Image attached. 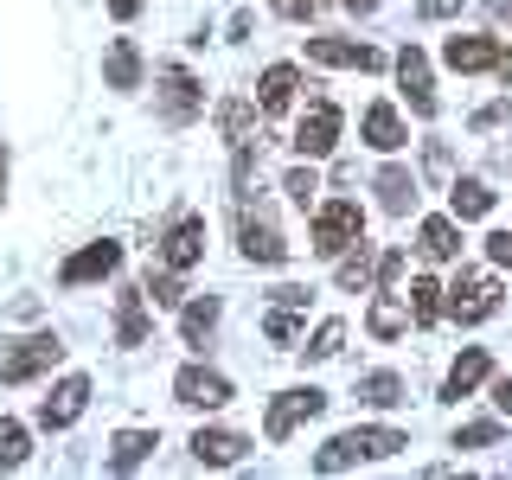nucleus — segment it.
<instances>
[{"instance_id": "nucleus-1", "label": "nucleus", "mask_w": 512, "mask_h": 480, "mask_svg": "<svg viewBox=\"0 0 512 480\" xmlns=\"http://www.w3.org/2000/svg\"><path fill=\"white\" fill-rule=\"evenodd\" d=\"M64 359V340L58 333H32V340H13V352H0V384H26L39 372H52Z\"/></svg>"}, {"instance_id": "nucleus-2", "label": "nucleus", "mask_w": 512, "mask_h": 480, "mask_svg": "<svg viewBox=\"0 0 512 480\" xmlns=\"http://www.w3.org/2000/svg\"><path fill=\"white\" fill-rule=\"evenodd\" d=\"M359 231H365L359 199H333V205H320V212H314V256H340L346 244H359Z\"/></svg>"}, {"instance_id": "nucleus-3", "label": "nucleus", "mask_w": 512, "mask_h": 480, "mask_svg": "<svg viewBox=\"0 0 512 480\" xmlns=\"http://www.w3.org/2000/svg\"><path fill=\"white\" fill-rule=\"evenodd\" d=\"M442 295H448V314H455L461 327H474V320L500 314V282H493V276H474V269H461L455 288H442Z\"/></svg>"}, {"instance_id": "nucleus-4", "label": "nucleus", "mask_w": 512, "mask_h": 480, "mask_svg": "<svg viewBox=\"0 0 512 480\" xmlns=\"http://www.w3.org/2000/svg\"><path fill=\"white\" fill-rule=\"evenodd\" d=\"M320 410H327V397H320L314 384H301V391H282L276 404H269V416H263L269 442H288V436H295V423H308V416H320Z\"/></svg>"}, {"instance_id": "nucleus-5", "label": "nucleus", "mask_w": 512, "mask_h": 480, "mask_svg": "<svg viewBox=\"0 0 512 480\" xmlns=\"http://www.w3.org/2000/svg\"><path fill=\"white\" fill-rule=\"evenodd\" d=\"M173 397H180L186 410H224L231 404V378L205 372V365H186V372L173 378Z\"/></svg>"}, {"instance_id": "nucleus-6", "label": "nucleus", "mask_w": 512, "mask_h": 480, "mask_svg": "<svg viewBox=\"0 0 512 480\" xmlns=\"http://www.w3.org/2000/svg\"><path fill=\"white\" fill-rule=\"evenodd\" d=\"M237 244H244L250 263H282L288 256V244H282L276 224H269V212H250V205L237 212Z\"/></svg>"}, {"instance_id": "nucleus-7", "label": "nucleus", "mask_w": 512, "mask_h": 480, "mask_svg": "<svg viewBox=\"0 0 512 480\" xmlns=\"http://www.w3.org/2000/svg\"><path fill=\"white\" fill-rule=\"evenodd\" d=\"M116 269H122V244H109V237H103V244H84V250H77L71 263L58 269V276H64V288H77V282H103V276H116Z\"/></svg>"}, {"instance_id": "nucleus-8", "label": "nucleus", "mask_w": 512, "mask_h": 480, "mask_svg": "<svg viewBox=\"0 0 512 480\" xmlns=\"http://www.w3.org/2000/svg\"><path fill=\"white\" fill-rule=\"evenodd\" d=\"M314 64H333V71H384V52L372 45H352V39H308Z\"/></svg>"}, {"instance_id": "nucleus-9", "label": "nucleus", "mask_w": 512, "mask_h": 480, "mask_svg": "<svg viewBox=\"0 0 512 480\" xmlns=\"http://www.w3.org/2000/svg\"><path fill=\"white\" fill-rule=\"evenodd\" d=\"M333 141H340V109L314 103L308 116H301V128H295V148L308 154V160H320V154H333Z\"/></svg>"}, {"instance_id": "nucleus-10", "label": "nucleus", "mask_w": 512, "mask_h": 480, "mask_svg": "<svg viewBox=\"0 0 512 480\" xmlns=\"http://www.w3.org/2000/svg\"><path fill=\"white\" fill-rule=\"evenodd\" d=\"M199 256H205V218H192V212H186V218L167 231V244H160V263L186 276V269L199 263Z\"/></svg>"}, {"instance_id": "nucleus-11", "label": "nucleus", "mask_w": 512, "mask_h": 480, "mask_svg": "<svg viewBox=\"0 0 512 480\" xmlns=\"http://www.w3.org/2000/svg\"><path fill=\"white\" fill-rule=\"evenodd\" d=\"M84 404H90V378H64L58 391L39 404V423L45 429H71L77 416H84Z\"/></svg>"}, {"instance_id": "nucleus-12", "label": "nucleus", "mask_w": 512, "mask_h": 480, "mask_svg": "<svg viewBox=\"0 0 512 480\" xmlns=\"http://www.w3.org/2000/svg\"><path fill=\"white\" fill-rule=\"evenodd\" d=\"M244 436H237V429H199V436H192V461H199V468H237V461H244Z\"/></svg>"}, {"instance_id": "nucleus-13", "label": "nucleus", "mask_w": 512, "mask_h": 480, "mask_svg": "<svg viewBox=\"0 0 512 480\" xmlns=\"http://www.w3.org/2000/svg\"><path fill=\"white\" fill-rule=\"evenodd\" d=\"M397 84H404V96H410V109H416V116H436L429 64H423V52H416V45H404V52H397Z\"/></svg>"}, {"instance_id": "nucleus-14", "label": "nucleus", "mask_w": 512, "mask_h": 480, "mask_svg": "<svg viewBox=\"0 0 512 480\" xmlns=\"http://www.w3.org/2000/svg\"><path fill=\"white\" fill-rule=\"evenodd\" d=\"M487 372H493L487 346H468L455 365H448V384H442V397H448V404H461L468 391H480V384H487Z\"/></svg>"}, {"instance_id": "nucleus-15", "label": "nucleus", "mask_w": 512, "mask_h": 480, "mask_svg": "<svg viewBox=\"0 0 512 480\" xmlns=\"http://www.w3.org/2000/svg\"><path fill=\"white\" fill-rule=\"evenodd\" d=\"M192 109H199V77L192 71H160V116L186 122Z\"/></svg>"}, {"instance_id": "nucleus-16", "label": "nucleus", "mask_w": 512, "mask_h": 480, "mask_svg": "<svg viewBox=\"0 0 512 480\" xmlns=\"http://www.w3.org/2000/svg\"><path fill=\"white\" fill-rule=\"evenodd\" d=\"M442 58H448V71H493V64H500V39L468 32V39H448Z\"/></svg>"}, {"instance_id": "nucleus-17", "label": "nucleus", "mask_w": 512, "mask_h": 480, "mask_svg": "<svg viewBox=\"0 0 512 480\" xmlns=\"http://www.w3.org/2000/svg\"><path fill=\"white\" fill-rule=\"evenodd\" d=\"M359 128H365V141H372L378 154H397V148H404V141H410L391 103H372V109H365V122H359Z\"/></svg>"}, {"instance_id": "nucleus-18", "label": "nucleus", "mask_w": 512, "mask_h": 480, "mask_svg": "<svg viewBox=\"0 0 512 480\" xmlns=\"http://www.w3.org/2000/svg\"><path fill=\"white\" fill-rule=\"evenodd\" d=\"M103 77H109V90H135V84H141V52H135V39H109Z\"/></svg>"}, {"instance_id": "nucleus-19", "label": "nucleus", "mask_w": 512, "mask_h": 480, "mask_svg": "<svg viewBox=\"0 0 512 480\" xmlns=\"http://www.w3.org/2000/svg\"><path fill=\"white\" fill-rule=\"evenodd\" d=\"M416 250L429 256V263H455L461 256V231L448 218H423V231H416Z\"/></svg>"}, {"instance_id": "nucleus-20", "label": "nucleus", "mask_w": 512, "mask_h": 480, "mask_svg": "<svg viewBox=\"0 0 512 480\" xmlns=\"http://www.w3.org/2000/svg\"><path fill=\"white\" fill-rule=\"evenodd\" d=\"M256 90H263V109H269V116H282V109L295 103V90H301V71H295V64H269Z\"/></svg>"}, {"instance_id": "nucleus-21", "label": "nucleus", "mask_w": 512, "mask_h": 480, "mask_svg": "<svg viewBox=\"0 0 512 480\" xmlns=\"http://www.w3.org/2000/svg\"><path fill=\"white\" fill-rule=\"evenodd\" d=\"M378 205H384L391 218H404L410 205H416V173H404V167H384V173H378Z\"/></svg>"}, {"instance_id": "nucleus-22", "label": "nucleus", "mask_w": 512, "mask_h": 480, "mask_svg": "<svg viewBox=\"0 0 512 480\" xmlns=\"http://www.w3.org/2000/svg\"><path fill=\"white\" fill-rule=\"evenodd\" d=\"M148 455H154V436H148V429H122V436H116V448H109V468H116V474H128V468H141Z\"/></svg>"}, {"instance_id": "nucleus-23", "label": "nucleus", "mask_w": 512, "mask_h": 480, "mask_svg": "<svg viewBox=\"0 0 512 480\" xmlns=\"http://www.w3.org/2000/svg\"><path fill=\"white\" fill-rule=\"evenodd\" d=\"M448 205H455V218H487L493 192H487V180H455L448 186Z\"/></svg>"}, {"instance_id": "nucleus-24", "label": "nucleus", "mask_w": 512, "mask_h": 480, "mask_svg": "<svg viewBox=\"0 0 512 480\" xmlns=\"http://www.w3.org/2000/svg\"><path fill=\"white\" fill-rule=\"evenodd\" d=\"M442 308H448V301H442V288L429 282V276H416V282H410V320H416V327H436Z\"/></svg>"}, {"instance_id": "nucleus-25", "label": "nucleus", "mask_w": 512, "mask_h": 480, "mask_svg": "<svg viewBox=\"0 0 512 480\" xmlns=\"http://www.w3.org/2000/svg\"><path fill=\"white\" fill-rule=\"evenodd\" d=\"M352 442H359L365 461H384V455H397V448H410L404 429H352Z\"/></svg>"}, {"instance_id": "nucleus-26", "label": "nucleus", "mask_w": 512, "mask_h": 480, "mask_svg": "<svg viewBox=\"0 0 512 480\" xmlns=\"http://www.w3.org/2000/svg\"><path fill=\"white\" fill-rule=\"evenodd\" d=\"M359 397L372 410H391V404H404V378H397V372H372V378L359 384Z\"/></svg>"}, {"instance_id": "nucleus-27", "label": "nucleus", "mask_w": 512, "mask_h": 480, "mask_svg": "<svg viewBox=\"0 0 512 480\" xmlns=\"http://www.w3.org/2000/svg\"><path fill=\"white\" fill-rule=\"evenodd\" d=\"M218 122H224V135H231V148H237V154H250V141H256L250 103H224V109H218Z\"/></svg>"}, {"instance_id": "nucleus-28", "label": "nucleus", "mask_w": 512, "mask_h": 480, "mask_svg": "<svg viewBox=\"0 0 512 480\" xmlns=\"http://www.w3.org/2000/svg\"><path fill=\"white\" fill-rule=\"evenodd\" d=\"M212 327H218V301H212V295H205V301H192V308L180 314V333H186V346H199Z\"/></svg>"}, {"instance_id": "nucleus-29", "label": "nucleus", "mask_w": 512, "mask_h": 480, "mask_svg": "<svg viewBox=\"0 0 512 480\" xmlns=\"http://www.w3.org/2000/svg\"><path fill=\"white\" fill-rule=\"evenodd\" d=\"M26 468V429L13 423V416H0V474Z\"/></svg>"}, {"instance_id": "nucleus-30", "label": "nucleus", "mask_w": 512, "mask_h": 480, "mask_svg": "<svg viewBox=\"0 0 512 480\" xmlns=\"http://www.w3.org/2000/svg\"><path fill=\"white\" fill-rule=\"evenodd\" d=\"M116 333H122V346H141V340H148V314H141V295H122Z\"/></svg>"}, {"instance_id": "nucleus-31", "label": "nucleus", "mask_w": 512, "mask_h": 480, "mask_svg": "<svg viewBox=\"0 0 512 480\" xmlns=\"http://www.w3.org/2000/svg\"><path fill=\"white\" fill-rule=\"evenodd\" d=\"M333 276H340V288H365V276H372V250H352L346 244V256H340V269H333Z\"/></svg>"}, {"instance_id": "nucleus-32", "label": "nucleus", "mask_w": 512, "mask_h": 480, "mask_svg": "<svg viewBox=\"0 0 512 480\" xmlns=\"http://www.w3.org/2000/svg\"><path fill=\"white\" fill-rule=\"evenodd\" d=\"M180 295H186L180 269H160V276H148V295H141V301H154V308H180Z\"/></svg>"}, {"instance_id": "nucleus-33", "label": "nucleus", "mask_w": 512, "mask_h": 480, "mask_svg": "<svg viewBox=\"0 0 512 480\" xmlns=\"http://www.w3.org/2000/svg\"><path fill=\"white\" fill-rule=\"evenodd\" d=\"M295 314H301V308H288V301H276V308H269V320H263V333H269L276 346H288V340L301 333V320H295Z\"/></svg>"}, {"instance_id": "nucleus-34", "label": "nucleus", "mask_w": 512, "mask_h": 480, "mask_svg": "<svg viewBox=\"0 0 512 480\" xmlns=\"http://www.w3.org/2000/svg\"><path fill=\"white\" fill-rule=\"evenodd\" d=\"M500 442V423H493V416H480V423H461L455 429V448H493Z\"/></svg>"}, {"instance_id": "nucleus-35", "label": "nucleus", "mask_w": 512, "mask_h": 480, "mask_svg": "<svg viewBox=\"0 0 512 480\" xmlns=\"http://www.w3.org/2000/svg\"><path fill=\"white\" fill-rule=\"evenodd\" d=\"M404 327H410V320H404V308H397V301H378V308H372V333H378V340H397Z\"/></svg>"}, {"instance_id": "nucleus-36", "label": "nucleus", "mask_w": 512, "mask_h": 480, "mask_svg": "<svg viewBox=\"0 0 512 480\" xmlns=\"http://www.w3.org/2000/svg\"><path fill=\"white\" fill-rule=\"evenodd\" d=\"M282 192H288V199L301 205V212H308V205H314V192H320V180H314V167H295V173H288V180H282Z\"/></svg>"}, {"instance_id": "nucleus-37", "label": "nucleus", "mask_w": 512, "mask_h": 480, "mask_svg": "<svg viewBox=\"0 0 512 480\" xmlns=\"http://www.w3.org/2000/svg\"><path fill=\"white\" fill-rule=\"evenodd\" d=\"M340 346H346V327L340 320H327V327L314 333V346H308V359H340Z\"/></svg>"}, {"instance_id": "nucleus-38", "label": "nucleus", "mask_w": 512, "mask_h": 480, "mask_svg": "<svg viewBox=\"0 0 512 480\" xmlns=\"http://www.w3.org/2000/svg\"><path fill=\"white\" fill-rule=\"evenodd\" d=\"M397 276H404V250H384L378 256V288H397Z\"/></svg>"}, {"instance_id": "nucleus-39", "label": "nucleus", "mask_w": 512, "mask_h": 480, "mask_svg": "<svg viewBox=\"0 0 512 480\" xmlns=\"http://www.w3.org/2000/svg\"><path fill=\"white\" fill-rule=\"evenodd\" d=\"M487 256H493L500 269H512V231H493V237H487Z\"/></svg>"}, {"instance_id": "nucleus-40", "label": "nucleus", "mask_w": 512, "mask_h": 480, "mask_svg": "<svg viewBox=\"0 0 512 480\" xmlns=\"http://www.w3.org/2000/svg\"><path fill=\"white\" fill-rule=\"evenodd\" d=\"M512 116V103H487V109H480V116H474V128H500Z\"/></svg>"}, {"instance_id": "nucleus-41", "label": "nucleus", "mask_w": 512, "mask_h": 480, "mask_svg": "<svg viewBox=\"0 0 512 480\" xmlns=\"http://www.w3.org/2000/svg\"><path fill=\"white\" fill-rule=\"evenodd\" d=\"M461 7V0H423V7H416V13H423V20H448V13H455Z\"/></svg>"}, {"instance_id": "nucleus-42", "label": "nucleus", "mask_w": 512, "mask_h": 480, "mask_svg": "<svg viewBox=\"0 0 512 480\" xmlns=\"http://www.w3.org/2000/svg\"><path fill=\"white\" fill-rule=\"evenodd\" d=\"M141 7H148V0H109V13H116V20H135Z\"/></svg>"}, {"instance_id": "nucleus-43", "label": "nucleus", "mask_w": 512, "mask_h": 480, "mask_svg": "<svg viewBox=\"0 0 512 480\" xmlns=\"http://www.w3.org/2000/svg\"><path fill=\"white\" fill-rule=\"evenodd\" d=\"M493 404H500V410L512 416V378H500V384H493Z\"/></svg>"}, {"instance_id": "nucleus-44", "label": "nucleus", "mask_w": 512, "mask_h": 480, "mask_svg": "<svg viewBox=\"0 0 512 480\" xmlns=\"http://www.w3.org/2000/svg\"><path fill=\"white\" fill-rule=\"evenodd\" d=\"M346 7H352V13H372V7H378V0H346Z\"/></svg>"}, {"instance_id": "nucleus-45", "label": "nucleus", "mask_w": 512, "mask_h": 480, "mask_svg": "<svg viewBox=\"0 0 512 480\" xmlns=\"http://www.w3.org/2000/svg\"><path fill=\"white\" fill-rule=\"evenodd\" d=\"M0 180H7V154H0Z\"/></svg>"}]
</instances>
